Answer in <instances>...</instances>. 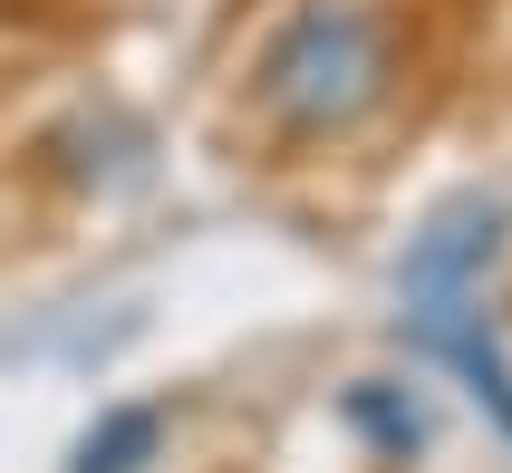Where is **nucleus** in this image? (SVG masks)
<instances>
[{
    "label": "nucleus",
    "instance_id": "nucleus-1",
    "mask_svg": "<svg viewBox=\"0 0 512 473\" xmlns=\"http://www.w3.org/2000/svg\"><path fill=\"white\" fill-rule=\"evenodd\" d=\"M397 87V29L358 0H319L261 49V107L290 136H348Z\"/></svg>",
    "mask_w": 512,
    "mask_h": 473
},
{
    "label": "nucleus",
    "instance_id": "nucleus-2",
    "mask_svg": "<svg viewBox=\"0 0 512 473\" xmlns=\"http://www.w3.org/2000/svg\"><path fill=\"white\" fill-rule=\"evenodd\" d=\"M406 329H416V348H435V358L455 367L464 387H474V406L512 435V358H503V338H493V319H484V290L406 300Z\"/></svg>",
    "mask_w": 512,
    "mask_h": 473
},
{
    "label": "nucleus",
    "instance_id": "nucleus-3",
    "mask_svg": "<svg viewBox=\"0 0 512 473\" xmlns=\"http://www.w3.org/2000/svg\"><path fill=\"white\" fill-rule=\"evenodd\" d=\"M493 251H503V203L493 194H464V203H445L416 242H406V261H397V290L406 300H445V290H484V271H493Z\"/></svg>",
    "mask_w": 512,
    "mask_h": 473
},
{
    "label": "nucleus",
    "instance_id": "nucleus-4",
    "mask_svg": "<svg viewBox=\"0 0 512 473\" xmlns=\"http://www.w3.org/2000/svg\"><path fill=\"white\" fill-rule=\"evenodd\" d=\"M155 445H165V416H155V406H107V416L78 435L68 473H145Z\"/></svg>",
    "mask_w": 512,
    "mask_h": 473
}]
</instances>
